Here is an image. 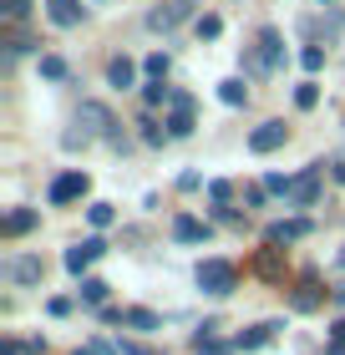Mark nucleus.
Instances as JSON below:
<instances>
[{
  "label": "nucleus",
  "instance_id": "obj_12",
  "mask_svg": "<svg viewBox=\"0 0 345 355\" xmlns=\"http://www.w3.org/2000/svg\"><path fill=\"white\" fill-rule=\"evenodd\" d=\"M107 87L133 92V87H137V67H133L127 56H112V61H107Z\"/></svg>",
  "mask_w": 345,
  "mask_h": 355
},
{
  "label": "nucleus",
  "instance_id": "obj_40",
  "mask_svg": "<svg viewBox=\"0 0 345 355\" xmlns=\"http://www.w3.org/2000/svg\"><path fill=\"white\" fill-rule=\"evenodd\" d=\"M320 6H330V0H320Z\"/></svg>",
  "mask_w": 345,
  "mask_h": 355
},
{
  "label": "nucleus",
  "instance_id": "obj_15",
  "mask_svg": "<svg viewBox=\"0 0 345 355\" xmlns=\"http://www.w3.org/2000/svg\"><path fill=\"white\" fill-rule=\"evenodd\" d=\"M279 335V320H264V325H249V330H239V350H259V345H269Z\"/></svg>",
  "mask_w": 345,
  "mask_h": 355
},
{
  "label": "nucleus",
  "instance_id": "obj_5",
  "mask_svg": "<svg viewBox=\"0 0 345 355\" xmlns=\"http://www.w3.org/2000/svg\"><path fill=\"white\" fill-rule=\"evenodd\" d=\"M87 193H92V178L81 173V168H71V173H61L56 183H51L46 198H51V208H67V203H76V198H87Z\"/></svg>",
  "mask_w": 345,
  "mask_h": 355
},
{
  "label": "nucleus",
  "instance_id": "obj_9",
  "mask_svg": "<svg viewBox=\"0 0 345 355\" xmlns=\"http://www.w3.org/2000/svg\"><path fill=\"white\" fill-rule=\"evenodd\" d=\"M41 274H46V264L36 259V254H10V259H6V279H10V284H21V289L41 284Z\"/></svg>",
  "mask_w": 345,
  "mask_h": 355
},
{
  "label": "nucleus",
  "instance_id": "obj_37",
  "mask_svg": "<svg viewBox=\"0 0 345 355\" xmlns=\"http://www.w3.org/2000/svg\"><path fill=\"white\" fill-rule=\"evenodd\" d=\"M335 304H340V310H345V284H335Z\"/></svg>",
  "mask_w": 345,
  "mask_h": 355
},
{
  "label": "nucleus",
  "instance_id": "obj_28",
  "mask_svg": "<svg viewBox=\"0 0 345 355\" xmlns=\"http://www.w3.org/2000/svg\"><path fill=\"white\" fill-rule=\"evenodd\" d=\"M208 198H213V208H228V198H234V183L213 178V183H208Z\"/></svg>",
  "mask_w": 345,
  "mask_h": 355
},
{
  "label": "nucleus",
  "instance_id": "obj_31",
  "mask_svg": "<svg viewBox=\"0 0 345 355\" xmlns=\"http://www.w3.org/2000/svg\"><path fill=\"white\" fill-rule=\"evenodd\" d=\"M300 67H305V71H320V67H325V46H305V51H300Z\"/></svg>",
  "mask_w": 345,
  "mask_h": 355
},
{
  "label": "nucleus",
  "instance_id": "obj_2",
  "mask_svg": "<svg viewBox=\"0 0 345 355\" xmlns=\"http://www.w3.org/2000/svg\"><path fill=\"white\" fill-rule=\"evenodd\" d=\"M193 284L203 289V295L213 300H228L239 289V269L228 264V259H199V269H193Z\"/></svg>",
  "mask_w": 345,
  "mask_h": 355
},
{
  "label": "nucleus",
  "instance_id": "obj_21",
  "mask_svg": "<svg viewBox=\"0 0 345 355\" xmlns=\"http://www.w3.org/2000/svg\"><path fill=\"white\" fill-rule=\"evenodd\" d=\"M41 76H46V82H67L71 67H67L61 56H41Z\"/></svg>",
  "mask_w": 345,
  "mask_h": 355
},
{
  "label": "nucleus",
  "instance_id": "obj_8",
  "mask_svg": "<svg viewBox=\"0 0 345 355\" xmlns=\"http://www.w3.org/2000/svg\"><path fill=\"white\" fill-rule=\"evenodd\" d=\"M162 127H168V137H188L193 127H199V122H193V96H188V92H173L168 122H162Z\"/></svg>",
  "mask_w": 345,
  "mask_h": 355
},
{
  "label": "nucleus",
  "instance_id": "obj_24",
  "mask_svg": "<svg viewBox=\"0 0 345 355\" xmlns=\"http://www.w3.org/2000/svg\"><path fill=\"white\" fill-rule=\"evenodd\" d=\"M193 31H199V41H219L224 21H219V15H199V21H193Z\"/></svg>",
  "mask_w": 345,
  "mask_h": 355
},
{
  "label": "nucleus",
  "instance_id": "obj_3",
  "mask_svg": "<svg viewBox=\"0 0 345 355\" xmlns=\"http://www.w3.org/2000/svg\"><path fill=\"white\" fill-rule=\"evenodd\" d=\"M76 127L87 137H117V117H112V107L107 102H81V112H76Z\"/></svg>",
  "mask_w": 345,
  "mask_h": 355
},
{
  "label": "nucleus",
  "instance_id": "obj_16",
  "mask_svg": "<svg viewBox=\"0 0 345 355\" xmlns=\"http://www.w3.org/2000/svg\"><path fill=\"white\" fill-rule=\"evenodd\" d=\"M289 304H294V310H300V315L320 310V284H315V274H305V284H300V289H294V295H289Z\"/></svg>",
  "mask_w": 345,
  "mask_h": 355
},
{
  "label": "nucleus",
  "instance_id": "obj_19",
  "mask_svg": "<svg viewBox=\"0 0 345 355\" xmlns=\"http://www.w3.org/2000/svg\"><path fill=\"white\" fill-rule=\"evenodd\" d=\"M254 269L264 274V279H285V264H279V249L269 244V249H259V259H254Z\"/></svg>",
  "mask_w": 345,
  "mask_h": 355
},
{
  "label": "nucleus",
  "instance_id": "obj_32",
  "mask_svg": "<svg viewBox=\"0 0 345 355\" xmlns=\"http://www.w3.org/2000/svg\"><path fill=\"white\" fill-rule=\"evenodd\" d=\"M137 127H142V142H153V148H162V142H168V132H162V127H158L153 117H142Z\"/></svg>",
  "mask_w": 345,
  "mask_h": 355
},
{
  "label": "nucleus",
  "instance_id": "obj_20",
  "mask_svg": "<svg viewBox=\"0 0 345 355\" xmlns=\"http://www.w3.org/2000/svg\"><path fill=\"white\" fill-rule=\"evenodd\" d=\"M107 289H112L107 279H81L76 300H81V304H107Z\"/></svg>",
  "mask_w": 345,
  "mask_h": 355
},
{
  "label": "nucleus",
  "instance_id": "obj_27",
  "mask_svg": "<svg viewBox=\"0 0 345 355\" xmlns=\"http://www.w3.org/2000/svg\"><path fill=\"white\" fill-rule=\"evenodd\" d=\"M142 71H147V82H162V76H168V56H162V51H153V56L142 61Z\"/></svg>",
  "mask_w": 345,
  "mask_h": 355
},
{
  "label": "nucleus",
  "instance_id": "obj_30",
  "mask_svg": "<svg viewBox=\"0 0 345 355\" xmlns=\"http://www.w3.org/2000/svg\"><path fill=\"white\" fill-rule=\"evenodd\" d=\"M61 264H67L71 274H81V269H87V264H92V254H87V249H81V244H71V249H67V259H61Z\"/></svg>",
  "mask_w": 345,
  "mask_h": 355
},
{
  "label": "nucleus",
  "instance_id": "obj_10",
  "mask_svg": "<svg viewBox=\"0 0 345 355\" xmlns=\"http://www.w3.org/2000/svg\"><path fill=\"white\" fill-rule=\"evenodd\" d=\"M46 15H51V26L71 31V26L87 21V6H81V0H46Z\"/></svg>",
  "mask_w": 345,
  "mask_h": 355
},
{
  "label": "nucleus",
  "instance_id": "obj_38",
  "mask_svg": "<svg viewBox=\"0 0 345 355\" xmlns=\"http://www.w3.org/2000/svg\"><path fill=\"white\" fill-rule=\"evenodd\" d=\"M325 355H345V345H335V340H330V350H325Z\"/></svg>",
  "mask_w": 345,
  "mask_h": 355
},
{
  "label": "nucleus",
  "instance_id": "obj_29",
  "mask_svg": "<svg viewBox=\"0 0 345 355\" xmlns=\"http://www.w3.org/2000/svg\"><path fill=\"white\" fill-rule=\"evenodd\" d=\"M0 15H6V21H26V15H31V0H0Z\"/></svg>",
  "mask_w": 345,
  "mask_h": 355
},
{
  "label": "nucleus",
  "instance_id": "obj_4",
  "mask_svg": "<svg viewBox=\"0 0 345 355\" xmlns=\"http://www.w3.org/2000/svg\"><path fill=\"white\" fill-rule=\"evenodd\" d=\"M320 178H325V163L300 168V178H289V198H285V203H294V208H315V198H320Z\"/></svg>",
  "mask_w": 345,
  "mask_h": 355
},
{
  "label": "nucleus",
  "instance_id": "obj_18",
  "mask_svg": "<svg viewBox=\"0 0 345 355\" xmlns=\"http://www.w3.org/2000/svg\"><path fill=\"white\" fill-rule=\"evenodd\" d=\"M219 102L224 107H244V102H249V87H244L239 76H228V82H219Z\"/></svg>",
  "mask_w": 345,
  "mask_h": 355
},
{
  "label": "nucleus",
  "instance_id": "obj_36",
  "mask_svg": "<svg viewBox=\"0 0 345 355\" xmlns=\"http://www.w3.org/2000/svg\"><path fill=\"white\" fill-rule=\"evenodd\" d=\"M335 183H345V157H340V163H335Z\"/></svg>",
  "mask_w": 345,
  "mask_h": 355
},
{
  "label": "nucleus",
  "instance_id": "obj_7",
  "mask_svg": "<svg viewBox=\"0 0 345 355\" xmlns=\"http://www.w3.org/2000/svg\"><path fill=\"white\" fill-rule=\"evenodd\" d=\"M285 142H289V127L279 122V117H269V122H259L254 132H249V153L264 157V153H274V148H285Z\"/></svg>",
  "mask_w": 345,
  "mask_h": 355
},
{
  "label": "nucleus",
  "instance_id": "obj_39",
  "mask_svg": "<svg viewBox=\"0 0 345 355\" xmlns=\"http://www.w3.org/2000/svg\"><path fill=\"white\" fill-rule=\"evenodd\" d=\"M76 355H96V350H92V345H87V350H76Z\"/></svg>",
  "mask_w": 345,
  "mask_h": 355
},
{
  "label": "nucleus",
  "instance_id": "obj_14",
  "mask_svg": "<svg viewBox=\"0 0 345 355\" xmlns=\"http://www.w3.org/2000/svg\"><path fill=\"white\" fill-rule=\"evenodd\" d=\"M36 223H41V214H36V208H10L0 229H6V239H21V234H31V229H36Z\"/></svg>",
  "mask_w": 345,
  "mask_h": 355
},
{
  "label": "nucleus",
  "instance_id": "obj_25",
  "mask_svg": "<svg viewBox=\"0 0 345 355\" xmlns=\"http://www.w3.org/2000/svg\"><path fill=\"white\" fill-rule=\"evenodd\" d=\"M142 102H147V107H162V102H173V87H162V82H147V87H142Z\"/></svg>",
  "mask_w": 345,
  "mask_h": 355
},
{
  "label": "nucleus",
  "instance_id": "obj_33",
  "mask_svg": "<svg viewBox=\"0 0 345 355\" xmlns=\"http://www.w3.org/2000/svg\"><path fill=\"white\" fill-rule=\"evenodd\" d=\"M264 188H269V193H285V198H289V178H279V173L264 178Z\"/></svg>",
  "mask_w": 345,
  "mask_h": 355
},
{
  "label": "nucleus",
  "instance_id": "obj_35",
  "mask_svg": "<svg viewBox=\"0 0 345 355\" xmlns=\"http://www.w3.org/2000/svg\"><path fill=\"white\" fill-rule=\"evenodd\" d=\"M330 340H335V345H345V315H340L335 325H330Z\"/></svg>",
  "mask_w": 345,
  "mask_h": 355
},
{
  "label": "nucleus",
  "instance_id": "obj_34",
  "mask_svg": "<svg viewBox=\"0 0 345 355\" xmlns=\"http://www.w3.org/2000/svg\"><path fill=\"white\" fill-rule=\"evenodd\" d=\"M81 249H87L92 259H102V254H107V244H102V239H81Z\"/></svg>",
  "mask_w": 345,
  "mask_h": 355
},
{
  "label": "nucleus",
  "instance_id": "obj_23",
  "mask_svg": "<svg viewBox=\"0 0 345 355\" xmlns=\"http://www.w3.org/2000/svg\"><path fill=\"white\" fill-rule=\"evenodd\" d=\"M87 218H92V229H112L117 208H112V203H92V208H87Z\"/></svg>",
  "mask_w": 345,
  "mask_h": 355
},
{
  "label": "nucleus",
  "instance_id": "obj_11",
  "mask_svg": "<svg viewBox=\"0 0 345 355\" xmlns=\"http://www.w3.org/2000/svg\"><path fill=\"white\" fill-rule=\"evenodd\" d=\"M310 229H315L310 218H285V223H269V244H274V249H279V244H300V239H310Z\"/></svg>",
  "mask_w": 345,
  "mask_h": 355
},
{
  "label": "nucleus",
  "instance_id": "obj_17",
  "mask_svg": "<svg viewBox=\"0 0 345 355\" xmlns=\"http://www.w3.org/2000/svg\"><path fill=\"white\" fill-rule=\"evenodd\" d=\"M122 325L153 335V330H162V315H158V310H122Z\"/></svg>",
  "mask_w": 345,
  "mask_h": 355
},
{
  "label": "nucleus",
  "instance_id": "obj_26",
  "mask_svg": "<svg viewBox=\"0 0 345 355\" xmlns=\"http://www.w3.org/2000/svg\"><path fill=\"white\" fill-rule=\"evenodd\" d=\"M315 102H320V87H315V82H300V87H294V107H300V112H310Z\"/></svg>",
  "mask_w": 345,
  "mask_h": 355
},
{
  "label": "nucleus",
  "instance_id": "obj_6",
  "mask_svg": "<svg viewBox=\"0 0 345 355\" xmlns=\"http://www.w3.org/2000/svg\"><path fill=\"white\" fill-rule=\"evenodd\" d=\"M193 6H199V0H162L158 10H147V26L153 31H173V26L193 21Z\"/></svg>",
  "mask_w": 345,
  "mask_h": 355
},
{
  "label": "nucleus",
  "instance_id": "obj_22",
  "mask_svg": "<svg viewBox=\"0 0 345 355\" xmlns=\"http://www.w3.org/2000/svg\"><path fill=\"white\" fill-rule=\"evenodd\" d=\"M0 355H41V340H15V335H6V340H0Z\"/></svg>",
  "mask_w": 345,
  "mask_h": 355
},
{
  "label": "nucleus",
  "instance_id": "obj_1",
  "mask_svg": "<svg viewBox=\"0 0 345 355\" xmlns=\"http://www.w3.org/2000/svg\"><path fill=\"white\" fill-rule=\"evenodd\" d=\"M279 61H285V31H279V26H264V31H259V41L244 51V71L269 76V71H279Z\"/></svg>",
  "mask_w": 345,
  "mask_h": 355
},
{
  "label": "nucleus",
  "instance_id": "obj_13",
  "mask_svg": "<svg viewBox=\"0 0 345 355\" xmlns=\"http://www.w3.org/2000/svg\"><path fill=\"white\" fill-rule=\"evenodd\" d=\"M173 239H178V244H203V239H208V223L193 218V214H178V218H173Z\"/></svg>",
  "mask_w": 345,
  "mask_h": 355
}]
</instances>
